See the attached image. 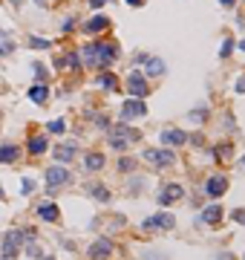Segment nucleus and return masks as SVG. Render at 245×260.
Instances as JSON below:
<instances>
[{
  "label": "nucleus",
  "mask_w": 245,
  "mask_h": 260,
  "mask_svg": "<svg viewBox=\"0 0 245 260\" xmlns=\"http://www.w3.org/2000/svg\"><path fill=\"white\" fill-rule=\"evenodd\" d=\"M231 49H233V41H231V38H228V41H225V44H222L219 55H222V58H228V55H231Z\"/></svg>",
  "instance_id": "27"
},
{
  "label": "nucleus",
  "mask_w": 245,
  "mask_h": 260,
  "mask_svg": "<svg viewBox=\"0 0 245 260\" xmlns=\"http://www.w3.org/2000/svg\"><path fill=\"white\" fill-rule=\"evenodd\" d=\"M147 61H150V64H147V72H150V75H162L164 72V64L159 58H147Z\"/></svg>",
  "instance_id": "24"
},
{
  "label": "nucleus",
  "mask_w": 245,
  "mask_h": 260,
  "mask_svg": "<svg viewBox=\"0 0 245 260\" xmlns=\"http://www.w3.org/2000/svg\"><path fill=\"white\" fill-rule=\"evenodd\" d=\"M58 67L61 70H67V67L75 70V67H78V55H64V58H58Z\"/></svg>",
  "instance_id": "23"
},
{
  "label": "nucleus",
  "mask_w": 245,
  "mask_h": 260,
  "mask_svg": "<svg viewBox=\"0 0 245 260\" xmlns=\"http://www.w3.org/2000/svg\"><path fill=\"white\" fill-rule=\"evenodd\" d=\"M144 156H147V162H153V165H159V168H167L176 162V154H170V151H147Z\"/></svg>",
  "instance_id": "7"
},
{
  "label": "nucleus",
  "mask_w": 245,
  "mask_h": 260,
  "mask_svg": "<svg viewBox=\"0 0 245 260\" xmlns=\"http://www.w3.org/2000/svg\"><path fill=\"white\" fill-rule=\"evenodd\" d=\"M219 220H222V208H219V205H208V208L202 211V223L219 225Z\"/></svg>",
  "instance_id": "15"
},
{
  "label": "nucleus",
  "mask_w": 245,
  "mask_h": 260,
  "mask_svg": "<svg viewBox=\"0 0 245 260\" xmlns=\"http://www.w3.org/2000/svg\"><path fill=\"white\" fill-rule=\"evenodd\" d=\"M21 191H24V194H32V191H35V182H32V179H24Z\"/></svg>",
  "instance_id": "30"
},
{
  "label": "nucleus",
  "mask_w": 245,
  "mask_h": 260,
  "mask_svg": "<svg viewBox=\"0 0 245 260\" xmlns=\"http://www.w3.org/2000/svg\"><path fill=\"white\" fill-rule=\"evenodd\" d=\"M95 49H98V44H90V47L81 49V58L87 67H95Z\"/></svg>",
  "instance_id": "20"
},
{
  "label": "nucleus",
  "mask_w": 245,
  "mask_h": 260,
  "mask_svg": "<svg viewBox=\"0 0 245 260\" xmlns=\"http://www.w3.org/2000/svg\"><path fill=\"white\" fill-rule=\"evenodd\" d=\"M216 156H219V159L231 156V145H219V148H216Z\"/></svg>",
  "instance_id": "28"
},
{
  "label": "nucleus",
  "mask_w": 245,
  "mask_h": 260,
  "mask_svg": "<svg viewBox=\"0 0 245 260\" xmlns=\"http://www.w3.org/2000/svg\"><path fill=\"white\" fill-rule=\"evenodd\" d=\"M222 6H233V0H219Z\"/></svg>",
  "instance_id": "37"
},
{
  "label": "nucleus",
  "mask_w": 245,
  "mask_h": 260,
  "mask_svg": "<svg viewBox=\"0 0 245 260\" xmlns=\"http://www.w3.org/2000/svg\"><path fill=\"white\" fill-rule=\"evenodd\" d=\"M118 168H121V171H130V168H133V159H121V162H118Z\"/></svg>",
  "instance_id": "33"
},
{
  "label": "nucleus",
  "mask_w": 245,
  "mask_h": 260,
  "mask_svg": "<svg viewBox=\"0 0 245 260\" xmlns=\"http://www.w3.org/2000/svg\"><path fill=\"white\" fill-rule=\"evenodd\" d=\"M242 168H245V156H242Z\"/></svg>",
  "instance_id": "40"
},
{
  "label": "nucleus",
  "mask_w": 245,
  "mask_h": 260,
  "mask_svg": "<svg viewBox=\"0 0 245 260\" xmlns=\"http://www.w3.org/2000/svg\"><path fill=\"white\" fill-rule=\"evenodd\" d=\"M185 197V188L179 185V182H170V185H164L162 194H159V205H173Z\"/></svg>",
  "instance_id": "4"
},
{
  "label": "nucleus",
  "mask_w": 245,
  "mask_h": 260,
  "mask_svg": "<svg viewBox=\"0 0 245 260\" xmlns=\"http://www.w3.org/2000/svg\"><path fill=\"white\" fill-rule=\"evenodd\" d=\"M18 156H21V148H15V145H3V148H0V162H3V165L15 162Z\"/></svg>",
  "instance_id": "16"
},
{
  "label": "nucleus",
  "mask_w": 245,
  "mask_h": 260,
  "mask_svg": "<svg viewBox=\"0 0 245 260\" xmlns=\"http://www.w3.org/2000/svg\"><path fill=\"white\" fill-rule=\"evenodd\" d=\"M101 3H107V0H90V6H95V9H98Z\"/></svg>",
  "instance_id": "36"
},
{
  "label": "nucleus",
  "mask_w": 245,
  "mask_h": 260,
  "mask_svg": "<svg viewBox=\"0 0 245 260\" xmlns=\"http://www.w3.org/2000/svg\"><path fill=\"white\" fill-rule=\"evenodd\" d=\"M29 44H32V47H35V49H41V47L47 49V47H49V41H41V38H32Z\"/></svg>",
  "instance_id": "31"
},
{
  "label": "nucleus",
  "mask_w": 245,
  "mask_h": 260,
  "mask_svg": "<svg viewBox=\"0 0 245 260\" xmlns=\"http://www.w3.org/2000/svg\"><path fill=\"white\" fill-rule=\"evenodd\" d=\"M173 217H170V214H156V217H150V220H144V228H147V231H153V228H164V231H167V228H173Z\"/></svg>",
  "instance_id": "10"
},
{
  "label": "nucleus",
  "mask_w": 245,
  "mask_h": 260,
  "mask_svg": "<svg viewBox=\"0 0 245 260\" xmlns=\"http://www.w3.org/2000/svg\"><path fill=\"white\" fill-rule=\"evenodd\" d=\"M118 58V49L113 47V44H98V49H95V67H113Z\"/></svg>",
  "instance_id": "3"
},
{
  "label": "nucleus",
  "mask_w": 245,
  "mask_h": 260,
  "mask_svg": "<svg viewBox=\"0 0 245 260\" xmlns=\"http://www.w3.org/2000/svg\"><path fill=\"white\" fill-rule=\"evenodd\" d=\"M67 182H70V171H67V168L55 165V168L47 171V185L49 188H58V185H67Z\"/></svg>",
  "instance_id": "6"
},
{
  "label": "nucleus",
  "mask_w": 245,
  "mask_h": 260,
  "mask_svg": "<svg viewBox=\"0 0 245 260\" xmlns=\"http://www.w3.org/2000/svg\"><path fill=\"white\" fill-rule=\"evenodd\" d=\"M0 200H3V188H0Z\"/></svg>",
  "instance_id": "39"
},
{
  "label": "nucleus",
  "mask_w": 245,
  "mask_h": 260,
  "mask_svg": "<svg viewBox=\"0 0 245 260\" xmlns=\"http://www.w3.org/2000/svg\"><path fill=\"white\" fill-rule=\"evenodd\" d=\"M21 246H24V231H21V228H12L9 234L3 237V248H0V251H3L6 260H15L21 254Z\"/></svg>",
  "instance_id": "1"
},
{
  "label": "nucleus",
  "mask_w": 245,
  "mask_h": 260,
  "mask_svg": "<svg viewBox=\"0 0 245 260\" xmlns=\"http://www.w3.org/2000/svg\"><path fill=\"white\" fill-rule=\"evenodd\" d=\"M104 156L101 154H90L87 156V159H84V165H87V171H101V168H104Z\"/></svg>",
  "instance_id": "18"
},
{
  "label": "nucleus",
  "mask_w": 245,
  "mask_h": 260,
  "mask_svg": "<svg viewBox=\"0 0 245 260\" xmlns=\"http://www.w3.org/2000/svg\"><path fill=\"white\" fill-rule=\"evenodd\" d=\"M205 191H208V197H213V200L222 197V194L228 191V177H219V174H216V177H210L208 185H205Z\"/></svg>",
  "instance_id": "8"
},
{
  "label": "nucleus",
  "mask_w": 245,
  "mask_h": 260,
  "mask_svg": "<svg viewBox=\"0 0 245 260\" xmlns=\"http://www.w3.org/2000/svg\"><path fill=\"white\" fill-rule=\"evenodd\" d=\"M6 52H12V44H3L0 47V55H6Z\"/></svg>",
  "instance_id": "34"
},
{
  "label": "nucleus",
  "mask_w": 245,
  "mask_h": 260,
  "mask_svg": "<svg viewBox=\"0 0 245 260\" xmlns=\"http://www.w3.org/2000/svg\"><path fill=\"white\" fill-rule=\"evenodd\" d=\"M127 90L136 95V98H144V95H147V81H144V75L133 72V75L127 78Z\"/></svg>",
  "instance_id": "9"
},
{
  "label": "nucleus",
  "mask_w": 245,
  "mask_h": 260,
  "mask_svg": "<svg viewBox=\"0 0 245 260\" xmlns=\"http://www.w3.org/2000/svg\"><path fill=\"white\" fill-rule=\"evenodd\" d=\"M113 254V243L110 240H98L95 246H90V257L93 260H107Z\"/></svg>",
  "instance_id": "12"
},
{
  "label": "nucleus",
  "mask_w": 245,
  "mask_h": 260,
  "mask_svg": "<svg viewBox=\"0 0 245 260\" xmlns=\"http://www.w3.org/2000/svg\"><path fill=\"white\" fill-rule=\"evenodd\" d=\"M162 142L164 145H185L187 142V133H185V130L170 127V130H164V133H162Z\"/></svg>",
  "instance_id": "13"
},
{
  "label": "nucleus",
  "mask_w": 245,
  "mask_h": 260,
  "mask_svg": "<svg viewBox=\"0 0 245 260\" xmlns=\"http://www.w3.org/2000/svg\"><path fill=\"white\" fill-rule=\"evenodd\" d=\"M236 93H245V78H242L239 84H236Z\"/></svg>",
  "instance_id": "35"
},
{
  "label": "nucleus",
  "mask_w": 245,
  "mask_h": 260,
  "mask_svg": "<svg viewBox=\"0 0 245 260\" xmlns=\"http://www.w3.org/2000/svg\"><path fill=\"white\" fill-rule=\"evenodd\" d=\"M107 26H110V18H104V15H95V18H90V21L84 24V29H87V32H104Z\"/></svg>",
  "instance_id": "14"
},
{
  "label": "nucleus",
  "mask_w": 245,
  "mask_h": 260,
  "mask_svg": "<svg viewBox=\"0 0 245 260\" xmlns=\"http://www.w3.org/2000/svg\"><path fill=\"white\" fill-rule=\"evenodd\" d=\"M144 113H147V107H144V101H141V98H130L127 104L121 107V118H124V121H133V118H141Z\"/></svg>",
  "instance_id": "5"
},
{
  "label": "nucleus",
  "mask_w": 245,
  "mask_h": 260,
  "mask_svg": "<svg viewBox=\"0 0 245 260\" xmlns=\"http://www.w3.org/2000/svg\"><path fill=\"white\" fill-rule=\"evenodd\" d=\"M38 217L41 220H47V223H58L61 220V211L55 202H44V205H38Z\"/></svg>",
  "instance_id": "11"
},
{
  "label": "nucleus",
  "mask_w": 245,
  "mask_h": 260,
  "mask_svg": "<svg viewBox=\"0 0 245 260\" xmlns=\"http://www.w3.org/2000/svg\"><path fill=\"white\" fill-rule=\"evenodd\" d=\"M64 127H67V124H64V118H55V121H49V130H52V133H64Z\"/></svg>",
  "instance_id": "26"
},
{
  "label": "nucleus",
  "mask_w": 245,
  "mask_h": 260,
  "mask_svg": "<svg viewBox=\"0 0 245 260\" xmlns=\"http://www.w3.org/2000/svg\"><path fill=\"white\" fill-rule=\"evenodd\" d=\"M98 84H101L104 90H116V87H118L116 75H101V78H98Z\"/></svg>",
  "instance_id": "25"
},
{
  "label": "nucleus",
  "mask_w": 245,
  "mask_h": 260,
  "mask_svg": "<svg viewBox=\"0 0 245 260\" xmlns=\"http://www.w3.org/2000/svg\"><path fill=\"white\" fill-rule=\"evenodd\" d=\"M55 156H58L61 162H70L72 156H75V145H61L58 151H55Z\"/></svg>",
  "instance_id": "21"
},
{
  "label": "nucleus",
  "mask_w": 245,
  "mask_h": 260,
  "mask_svg": "<svg viewBox=\"0 0 245 260\" xmlns=\"http://www.w3.org/2000/svg\"><path fill=\"white\" fill-rule=\"evenodd\" d=\"M130 6H141V0H127Z\"/></svg>",
  "instance_id": "38"
},
{
  "label": "nucleus",
  "mask_w": 245,
  "mask_h": 260,
  "mask_svg": "<svg viewBox=\"0 0 245 260\" xmlns=\"http://www.w3.org/2000/svg\"><path fill=\"white\" fill-rule=\"evenodd\" d=\"M231 217L236 220V223H242V225H245V211H242V208H236V211H233Z\"/></svg>",
  "instance_id": "32"
},
{
  "label": "nucleus",
  "mask_w": 245,
  "mask_h": 260,
  "mask_svg": "<svg viewBox=\"0 0 245 260\" xmlns=\"http://www.w3.org/2000/svg\"><path fill=\"white\" fill-rule=\"evenodd\" d=\"M49 148L47 136H32V142H29V154H44Z\"/></svg>",
  "instance_id": "19"
},
{
  "label": "nucleus",
  "mask_w": 245,
  "mask_h": 260,
  "mask_svg": "<svg viewBox=\"0 0 245 260\" xmlns=\"http://www.w3.org/2000/svg\"><path fill=\"white\" fill-rule=\"evenodd\" d=\"M90 194H93V197H98V202H107V200H110V191H107L104 185H90Z\"/></svg>",
  "instance_id": "22"
},
{
  "label": "nucleus",
  "mask_w": 245,
  "mask_h": 260,
  "mask_svg": "<svg viewBox=\"0 0 245 260\" xmlns=\"http://www.w3.org/2000/svg\"><path fill=\"white\" fill-rule=\"evenodd\" d=\"M139 139V133L130 127H113V133H110V145H113V151H127L130 145Z\"/></svg>",
  "instance_id": "2"
},
{
  "label": "nucleus",
  "mask_w": 245,
  "mask_h": 260,
  "mask_svg": "<svg viewBox=\"0 0 245 260\" xmlns=\"http://www.w3.org/2000/svg\"><path fill=\"white\" fill-rule=\"evenodd\" d=\"M29 98H32L35 104H44V101H47V98H49V90H47V87H44V84H35V87L29 90Z\"/></svg>",
  "instance_id": "17"
},
{
  "label": "nucleus",
  "mask_w": 245,
  "mask_h": 260,
  "mask_svg": "<svg viewBox=\"0 0 245 260\" xmlns=\"http://www.w3.org/2000/svg\"><path fill=\"white\" fill-rule=\"evenodd\" d=\"M242 260H245V257H242Z\"/></svg>",
  "instance_id": "41"
},
{
  "label": "nucleus",
  "mask_w": 245,
  "mask_h": 260,
  "mask_svg": "<svg viewBox=\"0 0 245 260\" xmlns=\"http://www.w3.org/2000/svg\"><path fill=\"white\" fill-rule=\"evenodd\" d=\"M190 118H193V121H202V118H208V110H193Z\"/></svg>",
  "instance_id": "29"
}]
</instances>
